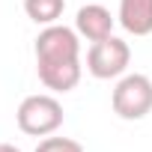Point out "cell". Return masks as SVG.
Segmentation results:
<instances>
[{
	"instance_id": "8992f818",
	"label": "cell",
	"mask_w": 152,
	"mask_h": 152,
	"mask_svg": "<svg viewBox=\"0 0 152 152\" xmlns=\"http://www.w3.org/2000/svg\"><path fill=\"white\" fill-rule=\"evenodd\" d=\"M113 15L107 6L102 3H87L78 9V15H75V30H78L81 39L87 42H102L107 36H113Z\"/></svg>"
},
{
	"instance_id": "ba28073f",
	"label": "cell",
	"mask_w": 152,
	"mask_h": 152,
	"mask_svg": "<svg viewBox=\"0 0 152 152\" xmlns=\"http://www.w3.org/2000/svg\"><path fill=\"white\" fill-rule=\"evenodd\" d=\"M24 12L33 24H57L66 12V0H24Z\"/></svg>"
},
{
	"instance_id": "30bf717a",
	"label": "cell",
	"mask_w": 152,
	"mask_h": 152,
	"mask_svg": "<svg viewBox=\"0 0 152 152\" xmlns=\"http://www.w3.org/2000/svg\"><path fill=\"white\" fill-rule=\"evenodd\" d=\"M0 152H21V149L12 146V143H0Z\"/></svg>"
},
{
	"instance_id": "7a4b0ae2",
	"label": "cell",
	"mask_w": 152,
	"mask_h": 152,
	"mask_svg": "<svg viewBox=\"0 0 152 152\" xmlns=\"http://www.w3.org/2000/svg\"><path fill=\"white\" fill-rule=\"evenodd\" d=\"M110 104L119 119H128V122L143 119L146 113H152V81L140 72L122 75L113 87Z\"/></svg>"
},
{
	"instance_id": "3957f363",
	"label": "cell",
	"mask_w": 152,
	"mask_h": 152,
	"mask_svg": "<svg viewBox=\"0 0 152 152\" xmlns=\"http://www.w3.org/2000/svg\"><path fill=\"white\" fill-rule=\"evenodd\" d=\"M128 63H131V48L119 36H107L102 42H93L87 51V72L99 81L122 78L128 72Z\"/></svg>"
},
{
	"instance_id": "6da1fadb",
	"label": "cell",
	"mask_w": 152,
	"mask_h": 152,
	"mask_svg": "<svg viewBox=\"0 0 152 152\" xmlns=\"http://www.w3.org/2000/svg\"><path fill=\"white\" fill-rule=\"evenodd\" d=\"M15 122L24 134L30 137H48V134H57L60 125H63V104L48 96V93H36V96H27L21 104H18V113H15Z\"/></svg>"
},
{
	"instance_id": "5b68a950",
	"label": "cell",
	"mask_w": 152,
	"mask_h": 152,
	"mask_svg": "<svg viewBox=\"0 0 152 152\" xmlns=\"http://www.w3.org/2000/svg\"><path fill=\"white\" fill-rule=\"evenodd\" d=\"M36 75L48 90L69 93L81 84L84 66H81V60H48V63H36Z\"/></svg>"
},
{
	"instance_id": "277c9868",
	"label": "cell",
	"mask_w": 152,
	"mask_h": 152,
	"mask_svg": "<svg viewBox=\"0 0 152 152\" xmlns=\"http://www.w3.org/2000/svg\"><path fill=\"white\" fill-rule=\"evenodd\" d=\"M36 63H48V60H81V36L78 30H72L66 24H48L39 30L36 36Z\"/></svg>"
},
{
	"instance_id": "52a82bcc",
	"label": "cell",
	"mask_w": 152,
	"mask_h": 152,
	"mask_svg": "<svg viewBox=\"0 0 152 152\" xmlns=\"http://www.w3.org/2000/svg\"><path fill=\"white\" fill-rule=\"evenodd\" d=\"M119 24L131 36L152 33V0H119Z\"/></svg>"
},
{
	"instance_id": "9c48e42d",
	"label": "cell",
	"mask_w": 152,
	"mask_h": 152,
	"mask_svg": "<svg viewBox=\"0 0 152 152\" xmlns=\"http://www.w3.org/2000/svg\"><path fill=\"white\" fill-rule=\"evenodd\" d=\"M36 152H84V146L78 140H72V137H54V134H48V137L39 140Z\"/></svg>"
}]
</instances>
